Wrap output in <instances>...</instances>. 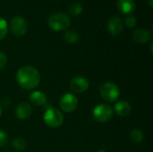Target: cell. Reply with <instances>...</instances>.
<instances>
[{
    "mask_svg": "<svg viewBox=\"0 0 153 152\" xmlns=\"http://www.w3.org/2000/svg\"><path fill=\"white\" fill-rule=\"evenodd\" d=\"M16 82L23 90H33L40 82L39 72L33 66L25 65L21 67L15 75Z\"/></svg>",
    "mask_w": 153,
    "mask_h": 152,
    "instance_id": "6da1fadb",
    "label": "cell"
},
{
    "mask_svg": "<svg viewBox=\"0 0 153 152\" xmlns=\"http://www.w3.org/2000/svg\"><path fill=\"white\" fill-rule=\"evenodd\" d=\"M48 26L55 31L65 30L71 24V21L67 14L64 13H52L48 19Z\"/></svg>",
    "mask_w": 153,
    "mask_h": 152,
    "instance_id": "7a4b0ae2",
    "label": "cell"
},
{
    "mask_svg": "<svg viewBox=\"0 0 153 152\" xmlns=\"http://www.w3.org/2000/svg\"><path fill=\"white\" fill-rule=\"evenodd\" d=\"M100 94L105 101L113 103L118 99L120 96V90L115 82H107L100 86Z\"/></svg>",
    "mask_w": 153,
    "mask_h": 152,
    "instance_id": "3957f363",
    "label": "cell"
},
{
    "mask_svg": "<svg viewBox=\"0 0 153 152\" xmlns=\"http://www.w3.org/2000/svg\"><path fill=\"white\" fill-rule=\"evenodd\" d=\"M64 119L65 117L63 113L55 108H48L43 114L44 123L48 126L52 128H56L62 125V124L64 123Z\"/></svg>",
    "mask_w": 153,
    "mask_h": 152,
    "instance_id": "277c9868",
    "label": "cell"
},
{
    "mask_svg": "<svg viewBox=\"0 0 153 152\" xmlns=\"http://www.w3.org/2000/svg\"><path fill=\"white\" fill-rule=\"evenodd\" d=\"M114 116L113 108L108 104H99L92 110L93 119L98 123H107Z\"/></svg>",
    "mask_w": 153,
    "mask_h": 152,
    "instance_id": "5b68a950",
    "label": "cell"
},
{
    "mask_svg": "<svg viewBox=\"0 0 153 152\" xmlns=\"http://www.w3.org/2000/svg\"><path fill=\"white\" fill-rule=\"evenodd\" d=\"M10 30L17 37H22L27 33L28 23L24 17L21 15L13 16L10 21Z\"/></svg>",
    "mask_w": 153,
    "mask_h": 152,
    "instance_id": "8992f818",
    "label": "cell"
},
{
    "mask_svg": "<svg viewBox=\"0 0 153 152\" xmlns=\"http://www.w3.org/2000/svg\"><path fill=\"white\" fill-rule=\"evenodd\" d=\"M60 108L66 113L74 112L78 106V99L74 93H65L59 99Z\"/></svg>",
    "mask_w": 153,
    "mask_h": 152,
    "instance_id": "52a82bcc",
    "label": "cell"
},
{
    "mask_svg": "<svg viewBox=\"0 0 153 152\" xmlns=\"http://www.w3.org/2000/svg\"><path fill=\"white\" fill-rule=\"evenodd\" d=\"M89 81L82 76H76L70 82V88L74 93H84L89 90Z\"/></svg>",
    "mask_w": 153,
    "mask_h": 152,
    "instance_id": "ba28073f",
    "label": "cell"
},
{
    "mask_svg": "<svg viewBox=\"0 0 153 152\" xmlns=\"http://www.w3.org/2000/svg\"><path fill=\"white\" fill-rule=\"evenodd\" d=\"M108 31L112 36H117L122 33L124 30V22L119 16H112L107 24Z\"/></svg>",
    "mask_w": 153,
    "mask_h": 152,
    "instance_id": "9c48e42d",
    "label": "cell"
},
{
    "mask_svg": "<svg viewBox=\"0 0 153 152\" xmlns=\"http://www.w3.org/2000/svg\"><path fill=\"white\" fill-rule=\"evenodd\" d=\"M32 114V108L30 104L26 102L20 103L14 110V115L16 118L20 120H26L28 119Z\"/></svg>",
    "mask_w": 153,
    "mask_h": 152,
    "instance_id": "30bf717a",
    "label": "cell"
},
{
    "mask_svg": "<svg viewBox=\"0 0 153 152\" xmlns=\"http://www.w3.org/2000/svg\"><path fill=\"white\" fill-rule=\"evenodd\" d=\"M117 7L120 13L128 15L134 12L136 5L134 0H117Z\"/></svg>",
    "mask_w": 153,
    "mask_h": 152,
    "instance_id": "8fae6325",
    "label": "cell"
},
{
    "mask_svg": "<svg viewBox=\"0 0 153 152\" xmlns=\"http://www.w3.org/2000/svg\"><path fill=\"white\" fill-rule=\"evenodd\" d=\"M132 38L133 39L139 44H145L147 42H149L152 39V35L151 32L147 30V29H137L135 30L133 34H132Z\"/></svg>",
    "mask_w": 153,
    "mask_h": 152,
    "instance_id": "7c38bea8",
    "label": "cell"
},
{
    "mask_svg": "<svg viewBox=\"0 0 153 152\" xmlns=\"http://www.w3.org/2000/svg\"><path fill=\"white\" fill-rule=\"evenodd\" d=\"M113 110L120 117H126V116L130 115V113L132 111V108H131V105L127 101L120 100V101H117L115 104V107H114Z\"/></svg>",
    "mask_w": 153,
    "mask_h": 152,
    "instance_id": "4fadbf2b",
    "label": "cell"
},
{
    "mask_svg": "<svg viewBox=\"0 0 153 152\" xmlns=\"http://www.w3.org/2000/svg\"><path fill=\"white\" fill-rule=\"evenodd\" d=\"M30 101L35 106H43L47 102V96L40 90H34L29 95Z\"/></svg>",
    "mask_w": 153,
    "mask_h": 152,
    "instance_id": "5bb4252c",
    "label": "cell"
},
{
    "mask_svg": "<svg viewBox=\"0 0 153 152\" xmlns=\"http://www.w3.org/2000/svg\"><path fill=\"white\" fill-rule=\"evenodd\" d=\"M64 40L68 44H75L79 40L78 34L74 30H67L64 33Z\"/></svg>",
    "mask_w": 153,
    "mask_h": 152,
    "instance_id": "9a60e30c",
    "label": "cell"
},
{
    "mask_svg": "<svg viewBox=\"0 0 153 152\" xmlns=\"http://www.w3.org/2000/svg\"><path fill=\"white\" fill-rule=\"evenodd\" d=\"M83 11V6L81 3L79 2H74L73 4H71L68 7V13L72 15V16H77L79 14H81Z\"/></svg>",
    "mask_w": 153,
    "mask_h": 152,
    "instance_id": "2e32d148",
    "label": "cell"
},
{
    "mask_svg": "<svg viewBox=\"0 0 153 152\" xmlns=\"http://www.w3.org/2000/svg\"><path fill=\"white\" fill-rule=\"evenodd\" d=\"M130 139L132 142H134V143H141L143 141V133L140 129L134 128L130 132Z\"/></svg>",
    "mask_w": 153,
    "mask_h": 152,
    "instance_id": "e0dca14e",
    "label": "cell"
},
{
    "mask_svg": "<svg viewBox=\"0 0 153 152\" xmlns=\"http://www.w3.org/2000/svg\"><path fill=\"white\" fill-rule=\"evenodd\" d=\"M12 145H13L14 150H16V151H22L26 147V142H25V141L22 138H15L13 141Z\"/></svg>",
    "mask_w": 153,
    "mask_h": 152,
    "instance_id": "ac0fdd59",
    "label": "cell"
},
{
    "mask_svg": "<svg viewBox=\"0 0 153 152\" xmlns=\"http://www.w3.org/2000/svg\"><path fill=\"white\" fill-rule=\"evenodd\" d=\"M8 25L4 18L0 16V40H2L7 34Z\"/></svg>",
    "mask_w": 153,
    "mask_h": 152,
    "instance_id": "d6986e66",
    "label": "cell"
},
{
    "mask_svg": "<svg viewBox=\"0 0 153 152\" xmlns=\"http://www.w3.org/2000/svg\"><path fill=\"white\" fill-rule=\"evenodd\" d=\"M125 24L126 25L127 28H134L135 27V25L137 24V20L135 18V16L132 15V14H128L125 20Z\"/></svg>",
    "mask_w": 153,
    "mask_h": 152,
    "instance_id": "ffe728a7",
    "label": "cell"
},
{
    "mask_svg": "<svg viewBox=\"0 0 153 152\" xmlns=\"http://www.w3.org/2000/svg\"><path fill=\"white\" fill-rule=\"evenodd\" d=\"M7 141H8L7 134L4 131L0 130V148L5 146V144L7 143Z\"/></svg>",
    "mask_w": 153,
    "mask_h": 152,
    "instance_id": "44dd1931",
    "label": "cell"
},
{
    "mask_svg": "<svg viewBox=\"0 0 153 152\" xmlns=\"http://www.w3.org/2000/svg\"><path fill=\"white\" fill-rule=\"evenodd\" d=\"M6 63H7V58H6L5 54L0 51V70L3 69L6 65Z\"/></svg>",
    "mask_w": 153,
    "mask_h": 152,
    "instance_id": "7402d4cb",
    "label": "cell"
},
{
    "mask_svg": "<svg viewBox=\"0 0 153 152\" xmlns=\"http://www.w3.org/2000/svg\"><path fill=\"white\" fill-rule=\"evenodd\" d=\"M148 4L150 5V7H152L153 0H148Z\"/></svg>",
    "mask_w": 153,
    "mask_h": 152,
    "instance_id": "603a6c76",
    "label": "cell"
},
{
    "mask_svg": "<svg viewBox=\"0 0 153 152\" xmlns=\"http://www.w3.org/2000/svg\"><path fill=\"white\" fill-rule=\"evenodd\" d=\"M97 152H107V151H106L105 150H102V149H101V150H100V151H97Z\"/></svg>",
    "mask_w": 153,
    "mask_h": 152,
    "instance_id": "cb8c5ba5",
    "label": "cell"
},
{
    "mask_svg": "<svg viewBox=\"0 0 153 152\" xmlns=\"http://www.w3.org/2000/svg\"><path fill=\"white\" fill-rule=\"evenodd\" d=\"M1 115H2V108L0 106V116H1Z\"/></svg>",
    "mask_w": 153,
    "mask_h": 152,
    "instance_id": "d4e9b609",
    "label": "cell"
}]
</instances>
